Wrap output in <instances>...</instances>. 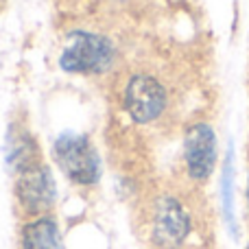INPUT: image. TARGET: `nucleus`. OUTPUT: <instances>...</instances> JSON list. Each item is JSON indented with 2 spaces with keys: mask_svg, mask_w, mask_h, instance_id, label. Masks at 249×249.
Returning <instances> with one entry per match:
<instances>
[{
  "mask_svg": "<svg viewBox=\"0 0 249 249\" xmlns=\"http://www.w3.org/2000/svg\"><path fill=\"white\" fill-rule=\"evenodd\" d=\"M114 61V46L107 37L86 31H72L59 57V64L68 72H103Z\"/></svg>",
  "mask_w": 249,
  "mask_h": 249,
  "instance_id": "f257e3e1",
  "label": "nucleus"
},
{
  "mask_svg": "<svg viewBox=\"0 0 249 249\" xmlns=\"http://www.w3.org/2000/svg\"><path fill=\"white\" fill-rule=\"evenodd\" d=\"M55 160L66 177L81 186H90L99 179L101 162L94 146L86 136L79 133H64L55 142Z\"/></svg>",
  "mask_w": 249,
  "mask_h": 249,
  "instance_id": "f03ea898",
  "label": "nucleus"
},
{
  "mask_svg": "<svg viewBox=\"0 0 249 249\" xmlns=\"http://www.w3.org/2000/svg\"><path fill=\"white\" fill-rule=\"evenodd\" d=\"M190 234V216L177 199L162 197L153 212V241L160 249H179Z\"/></svg>",
  "mask_w": 249,
  "mask_h": 249,
  "instance_id": "7ed1b4c3",
  "label": "nucleus"
},
{
  "mask_svg": "<svg viewBox=\"0 0 249 249\" xmlns=\"http://www.w3.org/2000/svg\"><path fill=\"white\" fill-rule=\"evenodd\" d=\"M16 195L24 210H29V212L51 210L57 199L55 179H53L51 171H48L46 166H39V164H33V166L24 168V171L18 175Z\"/></svg>",
  "mask_w": 249,
  "mask_h": 249,
  "instance_id": "20e7f679",
  "label": "nucleus"
},
{
  "mask_svg": "<svg viewBox=\"0 0 249 249\" xmlns=\"http://www.w3.org/2000/svg\"><path fill=\"white\" fill-rule=\"evenodd\" d=\"M166 105V94L160 81L153 77H133L124 92V107L136 123H151L162 114Z\"/></svg>",
  "mask_w": 249,
  "mask_h": 249,
  "instance_id": "39448f33",
  "label": "nucleus"
},
{
  "mask_svg": "<svg viewBox=\"0 0 249 249\" xmlns=\"http://www.w3.org/2000/svg\"><path fill=\"white\" fill-rule=\"evenodd\" d=\"M184 155L190 177L199 181L208 179L216 164V138L212 127H208L203 123L193 124L186 131Z\"/></svg>",
  "mask_w": 249,
  "mask_h": 249,
  "instance_id": "423d86ee",
  "label": "nucleus"
},
{
  "mask_svg": "<svg viewBox=\"0 0 249 249\" xmlns=\"http://www.w3.org/2000/svg\"><path fill=\"white\" fill-rule=\"evenodd\" d=\"M22 247L24 249H59V228L51 216H42L37 221H31L22 232Z\"/></svg>",
  "mask_w": 249,
  "mask_h": 249,
  "instance_id": "0eeeda50",
  "label": "nucleus"
},
{
  "mask_svg": "<svg viewBox=\"0 0 249 249\" xmlns=\"http://www.w3.org/2000/svg\"><path fill=\"white\" fill-rule=\"evenodd\" d=\"M7 162L16 168L18 173H22L24 168L33 166L35 164V144L29 136H16L9 138V146H7Z\"/></svg>",
  "mask_w": 249,
  "mask_h": 249,
  "instance_id": "6e6552de",
  "label": "nucleus"
},
{
  "mask_svg": "<svg viewBox=\"0 0 249 249\" xmlns=\"http://www.w3.org/2000/svg\"><path fill=\"white\" fill-rule=\"evenodd\" d=\"M223 208H225V219L232 225V151L228 153V162H225V171H223Z\"/></svg>",
  "mask_w": 249,
  "mask_h": 249,
  "instance_id": "1a4fd4ad",
  "label": "nucleus"
},
{
  "mask_svg": "<svg viewBox=\"0 0 249 249\" xmlns=\"http://www.w3.org/2000/svg\"><path fill=\"white\" fill-rule=\"evenodd\" d=\"M247 249H249V247H247Z\"/></svg>",
  "mask_w": 249,
  "mask_h": 249,
  "instance_id": "9d476101",
  "label": "nucleus"
}]
</instances>
